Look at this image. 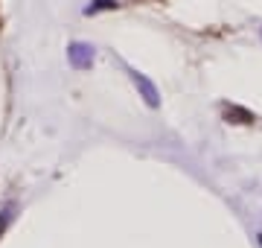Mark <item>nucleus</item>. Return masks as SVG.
Wrapping results in <instances>:
<instances>
[{
    "label": "nucleus",
    "instance_id": "f257e3e1",
    "mask_svg": "<svg viewBox=\"0 0 262 248\" xmlns=\"http://www.w3.org/2000/svg\"><path fill=\"white\" fill-rule=\"evenodd\" d=\"M91 58H94V53H91L88 44H70V61H73L76 67H88Z\"/></svg>",
    "mask_w": 262,
    "mask_h": 248
},
{
    "label": "nucleus",
    "instance_id": "f03ea898",
    "mask_svg": "<svg viewBox=\"0 0 262 248\" xmlns=\"http://www.w3.org/2000/svg\"><path fill=\"white\" fill-rule=\"evenodd\" d=\"M131 76H134V82H137V88L143 91V96H146V102H149V105H158V91L151 88V82H149V79H143L140 73H131Z\"/></svg>",
    "mask_w": 262,
    "mask_h": 248
},
{
    "label": "nucleus",
    "instance_id": "7ed1b4c3",
    "mask_svg": "<svg viewBox=\"0 0 262 248\" xmlns=\"http://www.w3.org/2000/svg\"><path fill=\"white\" fill-rule=\"evenodd\" d=\"M227 117H236L233 123H251L253 117L248 114V111H242V108H227Z\"/></svg>",
    "mask_w": 262,
    "mask_h": 248
},
{
    "label": "nucleus",
    "instance_id": "20e7f679",
    "mask_svg": "<svg viewBox=\"0 0 262 248\" xmlns=\"http://www.w3.org/2000/svg\"><path fill=\"white\" fill-rule=\"evenodd\" d=\"M99 9H114V0H96L88 12H99Z\"/></svg>",
    "mask_w": 262,
    "mask_h": 248
},
{
    "label": "nucleus",
    "instance_id": "39448f33",
    "mask_svg": "<svg viewBox=\"0 0 262 248\" xmlns=\"http://www.w3.org/2000/svg\"><path fill=\"white\" fill-rule=\"evenodd\" d=\"M9 219H12V208H6L3 213H0V234H3V228L9 225Z\"/></svg>",
    "mask_w": 262,
    "mask_h": 248
}]
</instances>
